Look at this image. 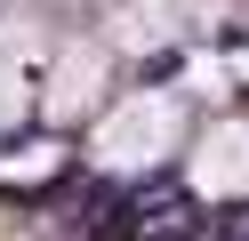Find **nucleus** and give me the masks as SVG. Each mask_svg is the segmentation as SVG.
I'll return each instance as SVG.
<instances>
[{"label": "nucleus", "mask_w": 249, "mask_h": 241, "mask_svg": "<svg viewBox=\"0 0 249 241\" xmlns=\"http://www.w3.org/2000/svg\"><path fill=\"white\" fill-rule=\"evenodd\" d=\"M193 193L201 201H233L249 193V121H217L193 153Z\"/></svg>", "instance_id": "2"}, {"label": "nucleus", "mask_w": 249, "mask_h": 241, "mask_svg": "<svg viewBox=\"0 0 249 241\" xmlns=\"http://www.w3.org/2000/svg\"><path fill=\"white\" fill-rule=\"evenodd\" d=\"M177 129H185V112H177L169 89L121 96V105L97 121V169H121V177H129V169H153V161L177 153Z\"/></svg>", "instance_id": "1"}, {"label": "nucleus", "mask_w": 249, "mask_h": 241, "mask_svg": "<svg viewBox=\"0 0 249 241\" xmlns=\"http://www.w3.org/2000/svg\"><path fill=\"white\" fill-rule=\"evenodd\" d=\"M97 89H105V48H65V56H56V80H49V121L89 112Z\"/></svg>", "instance_id": "3"}, {"label": "nucleus", "mask_w": 249, "mask_h": 241, "mask_svg": "<svg viewBox=\"0 0 249 241\" xmlns=\"http://www.w3.org/2000/svg\"><path fill=\"white\" fill-rule=\"evenodd\" d=\"M8 105H24V32H17V40L0 32V112H8Z\"/></svg>", "instance_id": "4"}]
</instances>
